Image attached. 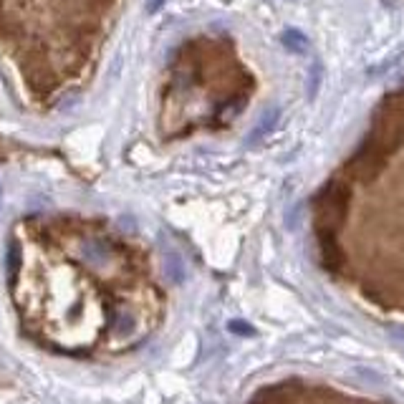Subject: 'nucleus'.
Masks as SVG:
<instances>
[{"mask_svg":"<svg viewBox=\"0 0 404 404\" xmlns=\"http://www.w3.org/2000/svg\"><path fill=\"white\" fill-rule=\"evenodd\" d=\"M283 46L301 51L303 46H306V38H303L301 33H296V30H288V33H283Z\"/></svg>","mask_w":404,"mask_h":404,"instance_id":"f257e3e1","label":"nucleus"},{"mask_svg":"<svg viewBox=\"0 0 404 404\" xmlns=\"http://www.w3.org/2000/svg\"><path fill=\"white\" fill-rule=\"evenodd\" d=\"M162 3H164V0H152V3H149V6H147V10H149V13H155V10L162 6Z\"/></svg>","mask_w":404,"mask_h":404,"instance_id":"f03ea898","label":"nucleus"}]
</instances>
